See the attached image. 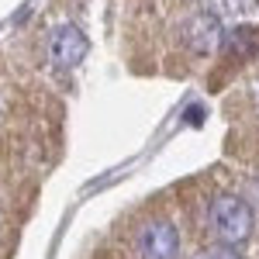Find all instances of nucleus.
<instances>
[{"label":"nucleus","mask_w":259,"mask_h":259,"mask_svg":"<svg viewBox=\"0 0 259 259\" xmlns=\"http://www.w3.org/2000/svg\"><path fill=\"white\" fill-rule=\"evenodd\" d=\"M207 221H211V232H214V239L221 245H239L252 235V228H256V211H252V204L239 194H218V197L211 200V207H207Z\"/></svg>","instance_id":"obj_1"},{"label":"nucleus","mask_w":259,"mask_h":259,"mask_svg":"<svg viewBox=\"0 0 259 259\" xmlns=\"http://www.w3.org/2000/svg\"><path fill=\"white\" fill-rule=\"evenodd\" d=\"M180 38L194 56H214L225 41V28H221L218 14L211 11H197L180 24Z\"/></svg>","instance_id":"obj_2"},{"label":"nucleus","mask_w":259,"mask_h":259,"mask_svg":"<svg viewBox=\"0 0 259 259\" xmlns=\"http://www.w3.org/2000/svg\"><path fill=\"white\" fill-rule=\"evenodd\" d=\"M139 259H180V232L173 221H145L139 232Z\"/></svg>","instance_id":"obj_3"},{"label":"nucleus","mask_w":259,"mask_h":259,"mask_svg":"<svg viewBox=\"0 0 259 259\" xmlns=\"http://www.w3.org/2000/svg\"><path fill=\"white\" fill-rule=\"evenodd\" d=\"M90 52V38L83 35L76 24H59L49 38V56L56 62V69H76Z\"/></svg>","instance_id":"obj_4"},{"label":"nucleus","mask_w":259,"mask_h":259,"mask_svg":"<svg viewBox=\"0 0 259 259\" xmlns=\"http://www.w3.org/2000/svg\"><path fill=\"white\" fill-rule=\"evenodd\" d=\"M221 11L228 18H249L259 11V0H221Z\"/></svg>","instance_id":"obj_5"},{"label":"nucleus","mask_w":259,"mask_h":259,"mask_svg":"<svg viewBox=\"0 0 259 259\" xmlns=\"http://www.w3.org/2000/svg\"><path fill=\"white\" fill-rule=\"evenodd\" d=\"M197 259H242L232 245H207V249H200Z\"/></svg>","instance_id":"obj_6"}]
</instances>
